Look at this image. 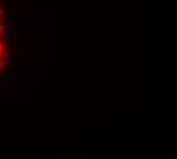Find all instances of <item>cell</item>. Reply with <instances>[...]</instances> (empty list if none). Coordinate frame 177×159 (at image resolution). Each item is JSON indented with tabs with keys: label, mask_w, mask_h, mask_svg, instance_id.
<instances>
[{
	"label": "cell",
	"mask_w": 177,
	"mask_h": 159,
	"mask_svg": "<svg viewBox=\"0 0 177 159\" xmlns=\"http://www.w3.org/2000/svg\"><path fill=\"white\" fill-rule=\"evenodd\" d=\"M8 34L17 37V34H18V28H15V26H12V28H8Z\"/></svg>",
	"instance_id": "7a4b0ae2"
},
{
	"label": "cell",
	"mask_w": 177,
	"mask_h": 159,
	"mask_svg": "<svg viewBox=\"0 0 177 159\" xmlns=\"http://www.w3.org/2000/svg\"><path fill=\"white\" fill-rule=\"evenodd\" d=\"M3 15H5V9L0 8V17H3Z\"/></svg>",
	"instance_id": "9c48e42d"
},
{
	"label": "cell",
	"mask_w": 177,
	"mask_h": 159,
	"mask_svg": "<svg viewBox=\"0 0 177 159\" xmlns=\"http://www.w3.org/2000/svg\"><path fill=\"white\" fill-rule=\"evenodd\" d=\"M0 60H2V55H0Z\"/></svg>",
	"instance_id": "8fae6325"
},
{
	"label": "cell",
	"mask_w": 177,
	"mask_h": 159,
	"mask_svg": "<svg viewBox=\"0 0 177 159\" xmlns=\"http://www.w3.org/2000/svg\"><path fill=\"white\" fill-rule=\"evenodd\" d=\"M5 51H6V45H5V41H0V55H2Z\"/></svg>",
	"instance_id": "3957f363"
},
{
	"label": "cell",
	"mask_w": 177,
	"mask_h": 159,
	"mask_svg": "<svg viewBox=\"0 0 177 159\" xmlns=\"http://www.w3.org/2000/svg\"><path fill=\"white\" fill-rule=\"evenodd\" d=\"M2 35H3V32H2V31H0V37H2Z\"/></svg>",
	"instance_id": "30bf717a"
},
{
	"label": "cell",
	"mask_w": 177,
	"mask_h": 159,
	"mask_svg": "<svg viewBox=\"0 0 177 159\" xmlns=\"http://www.w3.org/2000/svg\"><path fill=\"white\" fill-rule=\"evenodd\" d=\"M5 66H6V61H5V60H0V71H2V69H5Z\"/></svg>",
	"instance_id": "8992f818"
},
{
	"label": "cell",
	"mask_w": 177,
	"mask_h": 159,
	"mask_svg": "<svg viewBox=\"0 0 177 159\" xmlns=\"http://www.w3.org/2000/svg\"><path fill=\"white\" fill-rule=\"evenodd\" d=\"M11 54H9V51H5L3 54H2V60H6V58H9Z\"/></svg>",
	"instance_id": "277c9868"
},
{
	"label": "cell",
	"mask_w": 177,
	"mask_h": 159,
	"mask_svg": "<svg viewBox=\"0 0 177 159\" xmlns=\"http://www.w3.org/2000/svg\"><path fill=\"white\" fill-rule=\"evenodd\" d=\"M9 20H11V22H18V17H17V15H11V17H9Z\"/></svg>",
	"instance_id": "5b68a950"
},
{
	"label": "cell",
	"mask_w": 177,
	"mask_h": 159,
	"mask_svg": "<svg viewBox=\"0 0 177 159\" xmlns=\"http://www.w3.org/2000/svg\"><path fill=\"white\" fill-rule=\"evenodd\" d=\"M3 81H5V84L12 83V81H14V72H12V71L5 72V73H3Z\"/></svg>",
	"instance_id": "6da1fadb"
},
{
	"label": "cell",
	"mask_w": 177,
	"mask_h": 159,
	"mask_svg": "<svg viewBox=\"0 0 177 159\" xmlns=\"http://www.w3.org/2000/svg\"><path fill=\"white\" fill-rule=\"evenodd\" d=\"M18 64H20L18 58H14V67H18Z\"/></svg>",
	"instance_id": "52a82bcc"
},
{
	"label": "cell",
	"mask_w": 177,
	"mask_h": 159,
	"mask_svg": "<svg viewBox=\"0 0 177 159\" xmlns=\"http://www.w3.org/2000/svg\"><path fill=\"white\" fill-rule=\"evenodd\" d=\"M6 3H8L9 8H14V2H12V0H6Z\"/></svg>",
	"instance_id": "ba28073f"
}]
</instances>
